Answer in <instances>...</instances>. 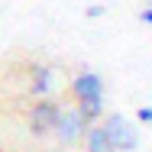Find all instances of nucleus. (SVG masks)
Returning a JSON list of instances; mask_svg holds the SVG:
<instances>
[{
  "instance_id": "5",
  "label": "nucleus",
  "mask_w": 152,
  "mask_h": 152,
  "mask_svg": "<svg viewBox=\"0 0 152 152\" xmlns=\"http://www.w3.org/2000/svg\"><path fill=\"white\" fill-rule=\"evenodd\" d=\"M29 91L42 100V97H52L55 91V68L49 65H32L29 68Z\"/></svg>"
},
{
  "instance_id": "1",
  "label": "nucleus",
  "mask_w": 152,
  "mask_h": 152,
  "mask_svg": "<svg viewBox=\"0 0 152 152\" xmlns=\"http://www.w3.org/2000/svg\"><path fill=\"white\" fill-rule=\"evenodd\" d=\"M61 107L55 97H42V100H36L29 110V133L32 136H39V139H45L49 133H55L58 129V120H61Z\"/></svg>"
},
{
  "instance_id": "3",
  "label": "nucleus",
  "mask_w": 152,
  "mask_h": 152,
  "mask_svg": "<svg viewBox=\"0 0 152 152\" xmlns=\"http://www.w3.org/2000/svg\"><path fill=\"white\" fill-rule=\"evenodd\" d=\"M91 126H94V123L84 120V113H81L78 107H65V110H61V120H58V129H55V136H58L65 146H71V142L84 139Z\"/></svg>"
},
{
  "instance_id": "7",
  "label": "nucleus",
  "mask_w": 152,
  "mask_h": 152,
  "mask_svg": "<svg viewBox=\"0 0 152 152\" xmlns=\"http://www.w3.org/2000/svg\"><path fill=\"white\" fill-rule=\"evenodd\" d=\"M75 107L84 113V120H88V123L104 120V100H88V104H75Z\"/></svg>"
},
{
  "instance_id": "9",
  "label": "nucleus",
  "mask_w": 152,
  "mask_h": 152,
  "mask_svg": "<svg viewBox=\"0 0 152 152\" xmlns=\"http://www.w3.org/2000/svg\"><path fill=\"white\" fill-rule=\"evenodd\" d=\"M84 13H88V20H97V16H104V7H97V3H91V7L84 10Z\"/></svg>"
},
{
  "instance_id": "10",
  "label": "nucleus",
  "mask_w": 152,
  "mask_h": 152,
  "mask_svg": "<svg viewBox=\"0 0 152 152\" xmlns=\"http://www.w3.org/2000/svg\"><path fill=\"white\" fill-rule=\"evenodd\" d=\"M139 23H146V26H152V7H146V10L139 13Z\"/></svg>"
},
{
  "instance_id": "2",
  "label": "nucleus",
  "mask_w": 152,
  "mask_h": 152,
  "mask_svg": "<svg viewBox=\"0 0 152 152\" xmlns=\"http://www.w3.org/2000/svg\"><path fill=\"white\" fill-rule=\"evenodd\" d=\"M100 123H104V129H107V136H110L113 152L139 149V129H136V123H129L126 117H120V113H110V117H104Z\"/></svg>"
},
{
  "instance_id": "8",
  "label": "nucleus",
  "mask_w": 152,
  "mask_h": 152,
  "mask_svg": "<svg viewBox=\"0 0 152 152\" xmlns=\"http://www.w3.org/2000/svg\"><path fill=\"white\" fill-rule=\"evenodd\" d=\"M136 120H139V123H149V126H152V107H139V110H136Z\"/></svg>"
},
{
  "instance_id": "4",
  "label": "nucleus",
  "mask_w": 152,
  "mask_h": 152,
  "mask_svg": "<svg viewBox=\"0 0 152 152\" xmlns=\"http://www.w3.org/2000/svg\"><path fill=\"white\" fill-rule=\"evenodd\" d=\"M71 94H75V104L104 100V78L97 71H78L71 78Z\"/></svg>"
},
{
  "instance_id": "6",
  "label": "nucleus",
  "mask_w": 152,
  "mask_h": 152,
  "mask_svg": "<svg viewBox=\"0 0 152 152\" xmlns=\"http://www.w3.org/2000/svg\"><path fill=\"white\" fill-rule=\"evenodd\" d=\"M84 152H113L104 123H94L91 129H88V136H84Z\"/></svg>"
}]
</instances>
